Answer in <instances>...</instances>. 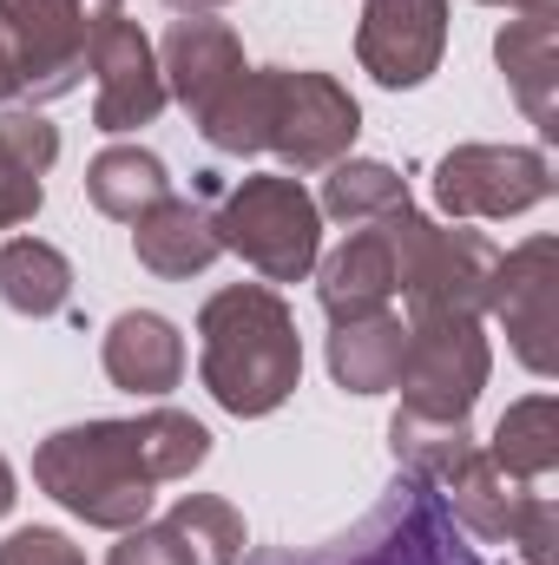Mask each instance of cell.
Listing matches in <instances>:
<instances>
[{
	"mask_svg": "<svg viewBox=\"0 0 559 565\" xmlns=\"http://www.w3.org/2000/svg\"><path fill=\"white\" fill-rule=\"evenodd\" d=\"M447 46V0H369L356 26V60L382 86H421Z\"/></svg>",
	"mask_w": 559,
	"mask_h": 565,
	"instance_id": "12",
	"label": "cell"
},
{
	"mask_svg": "<svg viewBox=\"0 0 559 565\" xmlns=\"http://www.w3.org/2000/svg\"><path fill=\"white\" fill-rule=\"evenodd\" d=\"M99 362H106L113 388H126V395H165V388H178V375H184V342H178V329H171L165 316L126 309V316L106 329Z\"/></svg>",
	"mask_w": 559,
	"mask_h": 565,
	"instance_id": "16",
	"label": "cell"
},
{
	"mask_svg": "<svg viewBox=\"0 0 559 565\" xmlns=\"http://www.w3.org/2000/svg\"><path fill=\"white\" fill-rule=\"evenodd\" d=\"M487 7H514V13H540V7H553V0H487Z\"/></svg>",
	"mask_w": 559,
	"mask_h": 565,
	"instance_id": "29",
	"label": "cell"
},
{
	"mask_svg": "<svg viewBox=\"0 0 559 565\" xmlns=\"http://www.w3.org/2000/svg\"><path fill=\"white\" fill-rule=\"evenodd\" d=\"M198 369L218 408L257 422L283 408L303 382L296 316L271 282H231L198 309Z\"/></svg>",
	"mask_w": 559,
	"mask_h": 565,
	"instance_id": "3",
	"label": "cell"
},
{
	"mask_svg": "<svg viewBox=\"0 0 559 565\" xmlns=\"http://www.w3.org/2000/svg\"><path fill=\"white\" fill-rule=\"evenodd\" d=\"M165 7H178V13H211V7H224V0H165Z\"/></svg>",
	"mask_w": 559,
	"mask_h": 565,
	"instance_id": "28",
	"label": "cell"
},
{
	"mask_svg": "<svg viewBox=\"0 0 559 565\" xmlns=\"http://www.w3.org/2000/svg\"><path fill=\"white\" fill-rule=\"evenodd\" d=\"M165 533L178 540L184 565H238L244 559V520L231 500L218 493H184L171 513H165Z\"/></svg>",
	"mask_w": 559,
	"mask_h": 565,
	"instance_id": "24",
	"label": "cell"
},
{
	"mask_svg": "<svg viewBox=\"0 0 559 565\" xmlns=\"http://www.w3.org/2000/svg\"><path fill=\"white\" fill-rule=\"evenodd\" d=\"M402 342H409V329H402V316H389V309L336 322V335H329V375H336V388H349V395H382V388H395Z\"/></svg>",
	"mask_w": 559,
	"mask_h": 565,
	"instance_id": "19",
	"label": "cell"
},
{
	"mask_svg": "<svg viewBox=\"0 0 559 565\" xmlns=\"http://www.w3.org/2000/svg\"><path fill=\"white\" fill-rule=\"evenodd\" d=\"M7 507H13V467L0 460V513H7Z\"/></svg>",
	"mask_w": 559,
	"mask_h": 565,
	"instance_id": "30",
	"label": "cell"
},
{
	"mask_svg": "<svg viewBox=\"0 0 559 565\" xmlns=\"http://www.w3.org/2000/svg\"><path fill=\"white\" fill-rule=\"evenodd\" d=\"M316 211L342 217L349 231H356V224H389L395 211H409V184H402L389 164H376V158H349V164H329Z\"/></svg>",
	"mask_w": 559,
	"mask_h": 565,
	"instance_id": "23",
	"label": "cell"
},
{
	"mask_svg": "<svg viewBox=\"0 0 559 565\" xmlns=\"http://www.w3.org/2000/svg\"><path fill=\"white\" fill-rule=\"evenodd\" d=\"M99 7H119V0H99Z\"/></svg>",
	"mask_w": 559,
	"mask_h": 565,
	"instance_id": "31",
	"label": "cell"
},
{
	"mask_svg": "<svg viewBox=\"0 0 559 565\" xmlns=\"http://www.w3.org/2000/svg\"><path fill=\"white\" fill-rule=\"evenodd\" d=\"M204 454H211L204 422H191L178 408H151L133 422H86L46 434L33 454V480L86 526L133 533V526H145L158 487L204 467Z\"/></svg>",
	"mask_w": 559,
	"mask_h": 565,
	"instance_id": "1",
	"label": "cell"
},
{
	"mask_svg": "<svg viewBox=\"0 0 559 565\" xmlns=\"http://www.w3.org/2000/svg\"><path fill=\"white\" fill-rule=\"evenodd\" d=\"M487 460H494L500 473L527 480V487H547L553 467H559V402L553 395H527V402H514V408L500 415V427H494Z\"/></svg>",
	"mask_w": 559,
	"mask_h": 565,
	"instance_id": "20",
	"label": "cell"
},
{
	"mask_svg": "<svg viewBox=\"0 0 559 565\" xmlns=\"http://www.w3.org/2000/svg\"><path fill=\"white\" fill-rule=\"evenodd\" d=\"M0 296H7V309L46 322L73 302V264L40 237H13V244H0Z\"/></svg>",
	"mask_w": 559,
	"mask_h": 565,
	"instance_id": "22",
	"label": "cell"
},
{
	"mask_svg": "<svg viewBox=\"0 0 559 565\" xmlns=\"http://www.w3.org/2000/svg\"><path fill=\"white\" fill-rule=\"evenodd\" d=\"M494 60H500V73H507L514 99L527 106V119H534L540 132H553V126H559V106H553V93H559V26H553V7L507 20V26H500V40H494Z\"/></svg>",
	"mask_w": 559,
	"mask_h": 565,
	"instance_id": "17",
	"label": "cell"
},
{
	"mask_svg": "<svg viewBox=\"0 0 559 565\" xmlns=\"http://www.w3.org/2000/svg\"><path fill=\"white\" fill-rule=\"evenodd\" d=\"M86 0H0V46L27 99H60L86 73Z\"/></svg>",
	"mask_w": 559,
	"mask_h": 565,
	"instance_id": "9",
	"label": "cell"
},
{
	"mask_svg": "<svg viewBox=\"0 0 559 565\" xmlns=\"http://www.w3.org/2000/svg\"><path fill=\"white\" fill-rule=\"evenodd\" d=\"M133 250H139V264L151 277H198V270H211L224 257V244H218L204 191L198 198H158L139 217V231H133Z\"/></svg>",
	"mask_w": 559,
	"mask_h": 565,
	"instance_id": "15",
	"label": "cell"
},
{
	"mask_svg": "<svg viewBox=\"0 0 559 565\" xmlns=\"http://www.w3.org/2000/svg\"><path fill=\"white\" fill-rule=\"evenodd\" d=\"M106 565H184V553H178V540H171L165 520H158V526H133V533L113 546Z\"/></svg>",
	"mask_w": 559,
	"mask_h": 565,
	"instance_id": "26",
	"label": "cell"
},
{
	"mask_svg": "<svg viewBox=\"0 0 559 565\" xmlns=\"http://www.w3.org/2000/svg\"><path fill=\"white\" fill-rule=\"evenodd\" d=\"M244 565H487L461 520L447 513V500L421 480V473H395L382 487V500L329 546H264Z\"/></svg>",
	"mask_w": 559,
	"mask_h": 565,
	"instance_id": "4",
	"label": "cell"
},
{
	"mask_svg": "<svg viewBox=\"0 0 559 565\" xmlns=\"http://www.w3.org/2000/svg\"><path fill=\"white\" fill-rule=\"evenodd\" d=\"M60 158V132L40 113H0V231L27 224L40 211V178Z\"/></svg>",
	"mask_w": 559,
	"mask_h": 565,
	"instance_id": "18",
	"label": "cell"
},
{
	"mask_svg": "<svg viewBox=\"0 0 559 565\" xmlns=\"http://www.w3.org/2000/svg\"><path fill=\"white\" fill-rule=\"evenodd\" d=\"M0 565H86V553L53 526H27V533H13L0 546Z\"/></svg>",
	"mask_w": 559,
	"mask_h": 565,
	"instance_id": "25",
	"label": "cell"
},
{
	"mask_svg": "<svg viewBox=\"0 0 559 565\" xmlns=\"http://www.w3.org/2000/svg\"><path fill=\"white\" fill-rule=\"evenodd\" d=\"M86 66L99 73V99H93V126H99V132L151 126V119L165 113V99H171L151 40L139 33V20H126L119 7H99V13H93Z\"/></svg>",
	"mask_w": 559,
	"mask_h": 565,
	"instance_id": "10",
	"label": "cell"
},
{
	"mask_svg": "<svg viewBox=\"0 0 559 565\" xmlns=\"http://www.w3.org/2000/svg\"><path fill=\"white\" fill-rule=\"evenodd\" d=\"M434 198L447 217H520L553 198V164L534 145H461L441 158Z\"/></svg>",
	"mask_w": 559,
	"mask_h": 565,
	"instance_id": "8",
	"label": "cell"
},
{
	"mask_svg": "<svg viewBox=\"0 0 559 565\" xmlns=\"http://www.w3.org/2000/svg\"><path fill=\"white\" fill-rule=\"evenodd\" d=\"M158 73H165V93H178V99L191 106V119H198V113L244 73V46H238V33H231L224 20L191 13V20H178V26L165 33Z\"/></svg>",
	"mask_w": 559,
	"mask_h": 565,
	"instance_id": "14",
	"label": "cell"
},
{
	"mask_svg": "<svg viewBox=\"0 0 559 565\" xmlns=\"http://www.w3.org/2000/svg\"><path fill=\"white\" fill-rule=\"evenodd\" d=\"M86 198H93V211H106L119 224H139L158 198H171V178L145 145H113L86 164Z\"/></svg>",
	"mask_w": 559,
	"mask_h": 565,
	"instance_id": "21",
	"label": "cell"
},
{
	"mask_svg": "<svg viewBox=\"0 0 559 565\" xmlns=\"http://www.w3.org/2000/svg\"><path fill=\"white\" fill-rule=\"evenodd\" d=\"M402 415L421 422H467L474 395L487 388V335L481 316H415L402 342Z\"/></svg>",
	"mask_w": 559,
	"mask_h": 565,
	"instance_id": "7",
	"label": "cell"
},
{
	"mask_svg": "<svg viewBox=\"0 0 559 565\" xmlns=\"http://www.w3.org/2000/svg\"><path fill=\"white\" fill-rule=\"evenodd\" d=\"M395 217H402V211H395ZM395 217H389V224H356V231L323 257L316 296H323L329 322L376 316V309H389V296L402 289V264H395Z\"/></svg>",
	"mask_w": 559,
	"mask_h": 565,
	"instance_id": "13",
	"label": "cell"
},
{
	"mask_svg": "<svg viewBox=\"0 0 559 565\" xmlns=\"http://www.w3.org/2000/svg\"><path fill=\"white\" fill-rule=\"evenodd\" d=\"M487 309L507 322L514 355L534 375H553V362H559V349H553V335H559V244L553 237H534L514 257H500V277H494Z\"/></svg>",
	"mask_w": 559,
	"mask_h": 565,
	"instance_id": "11",
	"label": "cell"
},
{
	"mask_svg": "<svg viewBox=\"0 0 559 565\" xmlns=\"http://www.w3.org/2000/svg\"><path fill=\"white\" fill-rule=\"evenodd\" d=\"M20 93V79H13V60H7V46H0V99H13Z\"/></svg>",
	"mask_w": 559,
	"mask_h": 565,
	"instance_id": "27",
	"label": "cell"
},
{
	"mask_svg": "<svg viewBox=\"0 0 559 565\" xmlns=\"http://www.w3.org/2000/svg\"><path fill=\"white\" fill-rule=\"evenodd\" d=\"M395 264H402L409 322L415 316H481L494 296V277H500V244L487 231L428 224L409 204L395 217Z\"/></svg>",
	"mask_w": 559,
	"mask_h": 565,
	"instance_id": "6",
	"label": "cell"
},
{
	"mask_svg": "<svg viewBox=\"0 0 559 565\" xmlns=\"http://www.w3.org/2000/svg\"><path fill=\"white\" fill-rule=\"evenodd\" d=\"M198 132L211 151L251 158V151H277L296 171H329L342 164V151L362 132L356 99L329 79V73H289V66H244L204 113Z\"/></svg>",
	"mask_w": 559,
	"mask_h": 565,
	"instance_id": "2",
	"label": "cell"
},
{
	"mask_svg": "<svg viewBox=\"0 0 559 565\" xmlns=\"http://www.w3.org/2000/svg\"><path fill=\"white\" fill-rule=\"evenodd\" d=\"M218 244L238 250L264 282H303L323 250V211L303 191V178H244L218 191Z\"/></svg>",
	"mask_w": 559,
	"mask_h": 565,
	"instance_id": "5",
	"label": "cell"
}]
</instances>
